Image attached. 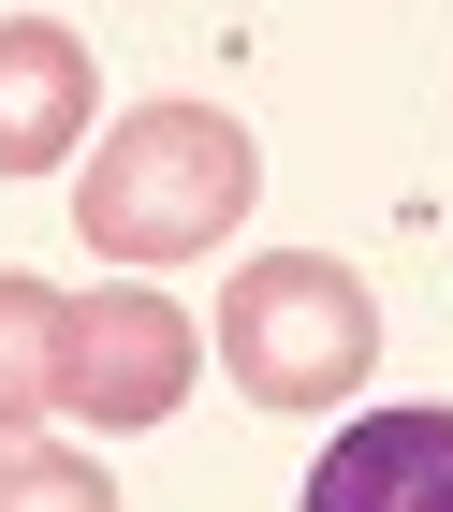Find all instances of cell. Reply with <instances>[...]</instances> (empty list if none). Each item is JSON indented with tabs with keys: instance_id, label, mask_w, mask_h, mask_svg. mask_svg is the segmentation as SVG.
I'll use <instances>...</instances> for the list:
<instances>
[{
	"instance_id": "cell-1",
	"label": "cell",
	"mask_w": 453,
	"mask_h": 512,
	"mask_svg": "<svg viewBox=\"0 0 453 512\" xmlns=\"http://www.w3.org/2000/svg\"><path fill=\"white\" fill-rule=\"evenodd\" d=\"M249 191H264V147L220 118V103H132V118L103 132V161L74 176V235L103 249V264H205V249L249 220Z\"/></svg>"
},
{
	"instance_id": "cell-2",
	"label": "cell",
	"mask_w": 453,
	"mask_h": 512,
	"mask_svg": "<svg viewBox=\"0 0 453 512\" xmlns=\"http://www.w3.org/2000/svg\"><path fill=\"white\" fill-rule=\"evenodd\" d=\"M220 366L249 410H337L380 366V308L337 249H264V264L220 293Z\"/></svg>"
},
{
	"instance_id": "cell-3",
	"label": "cell",
	"mask_w": 453,
	"mask_h": 512,
	"mask_svg": "<svg viewBox=\"0 0 453 512\" xmlns=\"http://www.w3.org/2000/svg\"><path fill=\"white\" fill-rule=\"evenodd\" d=\"M190 366H205V322L147 278H103V293H59V410L74 425H161L190 410Z\"/></svg>"
},
{
	"instance_id": "cell-4",
	"label": "cell",
	"mask_w": 453,
	"mask_h": 512,
	"mask_svg": "<svg viewBox=\"0 0 453 512\" xmlns=\"http://www.w3.org/2000/svg\"><path fill=\"white\" fill-rule=\"evenodd\" d=\"M307 512H453V410H366L307 469Z\"/></svg>"
},
{
	"instance_id": "cell-5",
	"label": "cell",
	"mask_w": 453,
	"mask_h": 512,
	"mask_svg": "<svg viewBox=\"0 0 453 512\" xmlns=\"http://www.w3.org/2000/svg\"><path fill=\"white\" fill-rule=\"evenodd\" d=\"M74 147H88V44L59 15H0V176H44Z\"/></svg>"
},
{
	"instance_id": "cell-6",
	"label": "cell",
	"mask_w": 453,
	"mask_h": 512,
	"mask_svg": "<svg viewBox=\"0 0 453 512\" xmlns=\"http://www.w3.org/2000/svg\"><path fill=\"white\" fill-rule=\"evenodd\" d=\"M59 410V293L0 264V439H30Z\"/></svg>"
},
{
	"instance_id": "cell-7",
	"label": "cell",
	"mask_w": 453,
	"mask_h": 512,
	"mask_svg": "<svg viewBox=\"0 0 453 512\" xmlns=\"http://www.w3.org/2000/svg\"><path fill=\"white\" fill-rule=\"evenodd\" d=\"M0 512H117V483L74 439H0Z\"/></svg>"
}]
</instances>
